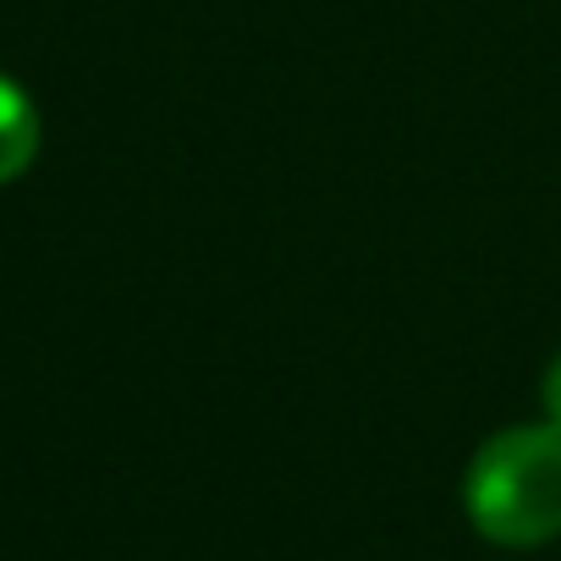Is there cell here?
Here are the masks:
<instances>
[{
    "label": "cell",
    "mask_w": 561,
    "mask_h": 561,
    "mask_svg": "<svg viewBox=\"0 0 561 561\" xmlns=\"http://www.w3.org/2000/svg\"><path fill=\"white\" fill-rule=\"evenodd\" d=\"M545 413H550V424H561V358L545 369Z\"/></svg>",
    "instance_id": "obj_3"
},
{
    "label": "cell",
    "mask_w": 561,
    "mask_h": 561,
    "mask_svg": "<svg viewBox=\"0 0 561 561\" xmlns=\"http://www.w3.org/2000/svg\"><path fill=\"white\" fill-rule=\"evenodd\" d=\"M34 154H39V111L12 78H0V182H18L34 165Z\"/></svg>",
    "instance_id": "obj_2"
},
{
    "label": "cell",
    "mask_w": 561,
    "mask_h": 561,
    "mask_svg": "<svg viewBox=\"0 0 561 561\" xmlns=\"http://www.w3.org/2000/svg\"><path fill=\"white\" fill-rule=\"evenodd\" d=\"M468 517L506 550H534L561 534V424L495 435L462 484Z\"/></svg>",
    "instance_id": "obj_1"
}]
</instances>
